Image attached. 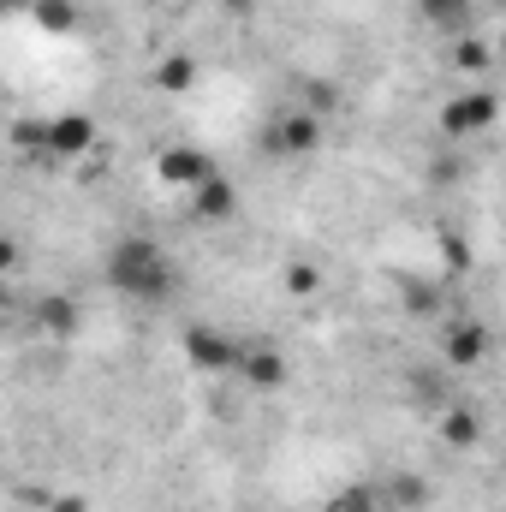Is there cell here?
<instances>
[{"mask_svg":"<svg viewBox=\"0 0 506 512\" xmlns=\"http://www.w3.org/2000/svg\"><path fill=\"white\" fill-rule=\"evenodd\" d=\"M108 286L131 304H161V298L179 292V268L161 256L155 239H120L108 251Z\"/></svg>","mask_w":506,"mask_h":512,"instance_id":"1","label":"cell"},{"mask_svg":"<svg viewBox=\"0 0 506 512\" xmlns=\"http://www.w3.org/2000/svg\"><path fill=\"white\" fill-rule=\"evenodd\" d=\"M262 143H268V155H280V161H304V155H316L322 149V114L316 108H280L268 131H262Z\"/></svg>","mask_w":506,"mask_h":512,"instance_id":"2","label":"cell"},{"mask_svg":"<svg viewBox=\"0 0 506 512\" xmlns=\"http://www.w3.org/2000/svg\"><path fill=\"white\" fill-rule=\"evenodd\" d=\"M96 149V120L90 114H54L48 131H42V161H84Z\"/></svg>","mask_w":506,"mask_h":512,"instance_id":"3","label":"cell"},{"mask_svg":"<svg viewBox=\"0 0 506 512\" xmlns=\"http://www.w3.org/2000/svg\"><path fill=\"white\" fill-rule=\"evenodd\" d=\"M185 358L215 376V370H233L239 364V340L221 334V328H185Z\"/></svg>","mask_w":506,"mask_h":512,"instance_id":"4","label":"cell"},{"mask_svg":"<svg viewBox=\"0 0 506 512\" xmlns=\"http://www.w3.org/2000/svg\"><path fill=\"white\" fill-rule=\"evenodd\" d=\"M495 90H471V96H453L447 108H441V126L453 131V137H471V131H489L495 126Z\"/></svg>","mask_w":506,"mask_h":512,"instance_id":"5","label":"cell"},{"mask_svg":"<svg viewBox=\"0 0 506 512\" xmlns=\"http://www.w3.org/2000/svg\"><path fill=\"white\" fill-rule=\"evenodd\" d=\"M441 352H447V364L471 370V364H483V358H489V328H483L477 316H459V322H447Z\"/></svg>","mask_w":506,"mask_h":512,"instance_id":"6","label":"cell"},{"mask_svg":"<svg viewBox=\"0 0 506 512\" xmlns=\"http://www.w3.org/2000/svg\"><path fill=\"white\" fill-rule=\"evenodd\" d=\"M155 173H161V185H197V179H209L215 167H209V155L203 149H191V143H173V149H161V161H155Z\"/></svg>","mask_w":506,"mask_h":512,"instance_id":"7","label":"cell"},{"mask_svg":"<svg viewBox=\"0 0 506 512\" xmlns=\"http://www.w3.org/2000/svg\"><path fill=\"white\" fill-rule=\"evenodd\" d=\"M233 209H239V191H233L227 173H209V179L191 185V215H197V221H227Z\"/></svg>","mask_w":506,"mask_h":512,"instance_id":"8","label":"cell"},{"mask_svg":"<svg viewBox=\"0 0 506 512\" xmlns=\"http://www.w3.org/2000/svg\"><path fill=\"white\" fill-rule=\"evenodd\" d=\"M233 370H245V382L251 387H280L286 382V358H280V346H239V364Z\"/></svg>","mask_w":506,"mask_h":512,"instance_id":"9","label":"cell"},{"mask_svg":"<svg viewBox=\"0 0 506 512\" xmlns=\"http://www.w3.org/2000/svg\"><path fill=\"white\" fill-rule=\"evenodd\" d=\"M417 12H423L435 30H447V36H465L477 6H471V0H417Z\"/></svg>","mask_w":506,"mask_h":512,"instance_id":"10","label":"cell"},{"mask_svg":"<svg viewBox=\"0 0 506 512\" xmlns=\"http://www.w3.org/2000/svg\"><path fill=\"white\" fill-rule=\"evenodd\" d=\"M441 435H447L453 447H477V441H483V423H477L471 405H453V411L441 417Z\"/></svg>","mask_w":506,"mask_h":512,"instance_id":"11","label":"cell"},{"mask_svg":"<svg viewBox=\"0 0 506 512\" xmlns=\"http://www.w3.org/2000/svg\"><path fill=\"white\" fill-rule=\"evenodd\" d=\"M30 18H36L42 30H72V24H78L72 0H30Z\"/></svg>","mask_w":506,"mask_h":512,"instance_id":"12","label":"cell"},{"mask_svg":"<svg viewBox=\"0 0 506 512\" xmlns=\"http://www.w3.org/2000/svg\"><path fill=\"white\" fill-rule=\"evenodd\" d=\"M286 292H292V298H316V292H322V268H316V262H292V268H286Z\"/></svg>","mask_w":506,"mask_h":512,"instance_id":"13","label":"cell"},{"mask_svg":"<svg viewBox=\"0 0 506 512\" xmlns=\"http://www.w3.org/2000/svg\"><path fill=\"white\" fill-rule=\"evenodd\" d=\"M453 60H459V72H489V42H477V36H459Z\"/></svg>","mask_w":506,"mask_h":512,"instance_id":"14","label":"cell"},{"mask_svg":"<svg viewBox=\"0 0 506 512\" xmlns=\"http://www.w3.org/2000/svg\"><path fill=\"white\" fill-rule=\"evenodd\" d=\"M191 78H197V66H191L185 54H173V60L155 72V84H161V90H191Z\"/></svg>","mask_w":506,"mask_h":512,"instance_id":"15","label":"cell"},{"mask_svg":"<svg viewBox=\"0 0 506 512\" xmlns=\"http://www.w3.org/2000/svg\"><path fill=\"white\" fill-rule=\"evenodd\" d=\"M42 131H48V120H18V126H12V149L42 161Z\"/></svg>","mask_w":506,"mask_h":512,"instance_id":"16","label":"cell"},{"mask_svg":"<svg viewBox=\"0 0 506 512\" xmlns=\"http://www.w3.org/2000/svg\"><path fill=\"white\" fill-rule=\"evenodd\" d=\"M328 512H387V507H381L376 489H346V495L328 501Z\"/></svg>","mask_w":506,"mask_h":512,"instance_id":"17","label":"cell"},{"mask_svg":"<svg viewBox=\"0 0 506 512\" xmlns=\"http://www.w3.org/2000/svg\"><path fill=\"white\" fill-rule=\"evenodd\" d=\"M42 322H48L54 334H72V328H78V310H72L66 298H42Z\"/></svg>","mask_w":506,"mask_h":512,"instance_id":"18","label":"cell"},{"mask_svg":"<svg viewBox=\"0 0 506 512\" xmlns=\"http://www.w3.org/2000/svg\"><path fill=\"white\" fill-rule=\"evenodd\" d=\"M12 262H18V245H12V239H0V274H12Z\"/></svg>","mask_w":506,"mask_h":512,"instance_id":"19","label":"cell"},{"mask_svg":"<svg viewBox=\"0 0 506 512\" xmlns=\"http://www.w3.org/2000/svg\"><path fill=\"white\" fill-rule=\"evenodd\" d=\"M54 512H84V501H54Z\"/></svg>","mask_w":506,"mask_h":512,"instance_id":"20","label":"cell"},{"mask_svg":"<svg viewBox=\"0 0 506 512\" xmlns=\"http://www.w3.org/2000/svg\"><path fill=\"white\" fill-rule=\"evenodd\" d=\"M0 6H24V12H30V0H0Z\"/></svg>","mask_w":506,"mask_h":512,"instance_id":"21","label":"cell"},{"mask_svg":"<svg viewBox=\"0 0 506 512\" xmlns=\"http://www.w3.org/2000/svg\"><path fill=\"white\" fill-rule=\"evenodd\" d=\"M0 310H6V286H0Z\"/></svg>","mask_w":506,"mask_h":512,"instance_id":"22","label":"cell"},{"mask_svg":"<svg viewBox=\"0 0 506 512\" xmlns=\"http://www.w3.org/2000/svg\"><path fill=\"white\" fill-rule=\"evenodd\" d=\"M155 6H161V0H155Z\"/></svg>","mask_w":506,"mask_h":512,"instance_id":"23","label":"cell"}]
</instances>
